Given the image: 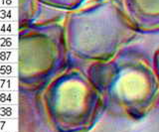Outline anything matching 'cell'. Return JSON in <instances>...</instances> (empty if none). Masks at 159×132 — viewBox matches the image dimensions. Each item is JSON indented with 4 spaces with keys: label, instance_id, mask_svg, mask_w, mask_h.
<instances>
[{
    "label": "cell",
    "instance_id": "5b68a950",
    "mask_svg": "<svg viewBox=\"0 0 159 132\" xmlns=\"http://www.w3.org/2000/svg\"><path fill=\"white\" fill-rule=\"evenodd\" d=\"M18 94V132H56L48 119L40 91Z\"/></svg>",
    "mask_w": 159,
    "mask_h": 132
},
{
    "label": "cell",
    "instance_id": "4fadbf2b",
    "mask_svg": "<svg viewBox=\"0 0 159 132\" xmlns=\"http://www.w3.org/2000/svg\"><path fill=\"white\" fill-rule=\"evenodd\" d=\"M18 104L0 105V119H17Z\"/></svg>",
    "mask_w": 159,
    "mask_h": 132
},
{
    "label": "cell",
    "instance_id": "7c38bea8",
    "mask_svg": "<svg viewBox=\"0 0 159 132\" xmlns=\"http://www.w3.org/2000/svg\"><path fill=\"white\" fill-rule=\"evenodd\" d=\"M18 99V91H0V105H16Z\"/></svg>",
    "mask_w": 159,
    "mask_h": 132
},
{
    "label": "cell",
    "instance_id": "2e32d148",
    "mask_svg": "<svg viewBox=\"0 0 159 132\" xmlns=\"http://www.w3.org/2000/svg\"><path fill=\"white\" fill-rule=\"evenodd\" d=\"M18 50H0V64H17Z\"/></svg>",
    "mask_w": 159,
    "mask_h": 132
},
{
    "label": "cell",
    "instance_id": "52a82bcc",
    "mask_svg": "<svg viewBox=\"0 0 159 132\" xmlns=\"http://www.w3.org/2000/svg\"><path fill=\"white\" fill-rule=\"evenodd\" d=\"M19 29L64 21L67 12L43 5L38 0H18Z\"/></svg>",
    "mask_w": 159,
    "mask_h": 132
},
{
    "label": "cell",
    "instance_id": "8992f818",
    "mask_svg": "<svg viewBox=\"0 0 159 132\" xmlns=\"http://www.w3.org/2000/svg\"><path fill=\"white\" fill-rule=\"evenodd\" d=\"M137 33H159V0H119Z\"/></svg>",
    "mask_w": 159,
    "mask_h": 132
},
{
    "label": "cell",
    "instance_id": "277c9868",
    "mask_svg": "<svg viewBox=\"0 0 159 132\" xmlns=\"http://www.w3.org/2000/svg\"><path fill=\"white\" fill-rule=\"evenodd\" d=\"M18 91H40L70 65L63 21L19 29Z\"/></svg>",
    "mask_w": 159,
    "mask_h": 132
},
{
    "label": "cell",
    "instance_id": "ba28073f",
    "mask_svg": "<svg viewBox=\"0 0 159 132\" xmlns=\"http://www.w3.org/2000/svg\"><path fill=\"white\" fill-rule=\"evenodd\" d=\"M38 1L50 8L64 12H71L82 7L86 0H38Z\"/></svg>",
    "mask_w": 159,
    "mask_h": 132
},
{
    "label": "cell",
    "instance_id": "9a60e30c",
    "mask_svg": "<svg viewBox=\"0 0 159 132\" xmlns=\"http://www.w3.org/2000/svg\"><path fill=\"white\" fill-rule=\"evenodd\" d=\"M0 77H18L17 64H0Z\"/></svg>",
    "mask_w": 159,
    "mask_h": 132
},
{
    "label": "cell",
    "instance_id": "3957f363",
    "mask_svg": "<svg viewBox=\"0 0 159 132\" xmlns=\"http://www.w3.org/2000/svg\"><path fill=\"white\" fill-rule=\"evenodd\" d=\"M48 119L56 132H89L106 111L102 97L86 68H68L40 90Z\"/></svg>",
    "mask_w": 159,
    "mask_h": 132
},
{
    "label": "cell",
    "instance_id": "5bb4252c",
    "mask_svg": "<svg viewBox=\"0 0 159 132\" xmlns=\"http://www.w3.org/2000/svg\"><path fill=\"white\" fill-rule=\"evenodd\" d=\"M18 35L17 36H0V50H17Z\"/></svg>",
    "mask_w": 159,
    "mask_h": 132
},
{
    "label": "cell",
    "instance_id": "7a4b0ae2",
    "mask_svg": "<svg viewBox=\"0 0 159 132\" xmlns=\"http://www.w3.org/2000/svg\"><path fill=\"white\" fill-rule=\"evenodd\" d=\"M63 25L72 64L107 62L138 34L119 0H93L67 12Z\"/></svg>",
    "mask_w": 159,
    "mask_h": 132
},
{
    "label": "cell",
    "instance_id": "d6986e66",
    "mask_svg": "<svg viewBox=\"0 0 159 132\" xmlns=\"http://www.w3.org/2000/svg\"><path fill=\"white\" fill-rule=\"evenodd\" d=\"M153 64H154V68H155V72H156V75H157L158 81H159V48L157 49L155 54H154Z\"/></svg>",
    "mask_w": 159,
    "mask_h": 132
},
{
    "label": "cell",
    "instance_id": "6da1fadb",
    "mask_svg": "<svg viewBox=\"0 0 159 132\" xmlns=\"http://www.w3.org/2000/svg\"><path fill=\"white\" fill-rule=\"evenodd\" d=\"M86 70L101 94L106 111L141 120L159 102V81L148 54L127 46L107 62L93 63Z\"/></svg>",
    "mask_w": 159,
    "mask_h": 132
},
{
    "label": "cell",
    "instance_id": "e0dca14e",
    "mask_svg": "<svg viewBox=\"0 0 159 132\" xmlns=\"http://www.w3.org/2000/svg\"><path fill=\"white\" fill-rule=\"evenodd\" d=\"M0 132H18V120L0 119Z\"/></svg>",
    "mask_w": 159,
    "mask_h": 132
},
{
    "label": "cell",
    "instance_id": "9c48e42d",
    "mask_svg": "<svg viewBox=\"0 0 159 132\" xmlns=\"http://www.w3.org/2000/svg\"><path fill=\"white\" fill-rule=\"evenodd\" d=\"M18 77H0V91H18Z\"/></svg>",
    "mask_w": 159,
    "mask_h": 132
},
{
    "label": "cell",
    "instance_id": "ac0fdd59",
    "mask_svg": "<svg viewBox=\"0 0 159 132\" xmlns=\"http://www.w3.org/2000/svg\"><path fill=\"white\" fill-rule=\"evenodd\" d=\"M0 8H18V0H0Z\"/></svg>",
    "mask_w": 159,
    "mask_h": 132
},
{
    "label": "cell",
    "instance_id": "30bf717a",
    "mask_svg": "<svg viewBox=\"0 0 159 132\" xmlns=\"http://www.w3.org/2000/svg\"><path fill=\"white\" fill-rule=\"evenodd\" d=\"M18 8H0V22H18Z\"/></svg>",
    "mask_w": 159,
    "mask_h": 132
},
{
    "label": "cell",
    "instance_id": "8fae6325",
    "mask_svg": "<svg viewBox=\"0 0 159 132\" xmlns=\"http://www.w3.org/2000/svg\"><path fill=\"white\" fill-rule=\"evenodd\" d=\"M18 22H0V36H17Z\"/></svg>",
    "mask_w": 159,
    "mask_h": 132
}]
</instances>
